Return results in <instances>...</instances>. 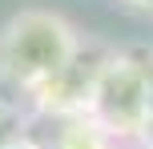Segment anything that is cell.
<instances>
[{
	"label": "cell",
	"mask_w": 153,
	"mask_h": 149,
	"mask_svg": "<svg viewBox=\"0 0 153 149\" xmlns=\"http://www.w3.org/2000/svg\"><path fill=\"white\" fill-rule=\"evenodd\" d=\"M145 109H149V93H145V77H141L133 53H109L85 113H93L113 141H121V137L141 141Z\"/></svg>",
	"instance_id": "obj_2"
},
{
	"label": "cell",
	"mask_w": 153,
	"mask_h": 149,
	"mask_svg": "<svg viewBox=\"0 0 153 149\" xmlns=\"http://www.w3.org/2000/svg\"><path fill=\"white\" fill-rule=\"evenodd\" d=\"M141 149H153V145H141Z\"/></svg>",
	"instance_id": "obj_3"
},
{
	"label": "cell",
	"mask_w": 153,
	"mask_h": 149,
	"mask_svg": "<svg viewBox=\"0 0 153 149\" xmlns=\"http://www.w3.org/2000/svg\"><path fill=\"white\" fill-rule=\"evenodd\" d=\"M81 32L48 8H24L0 32V77L20 93L40 97L81 53Z\"/></svg>",
	"instance_id": "obj_1"
}]
</instances>
